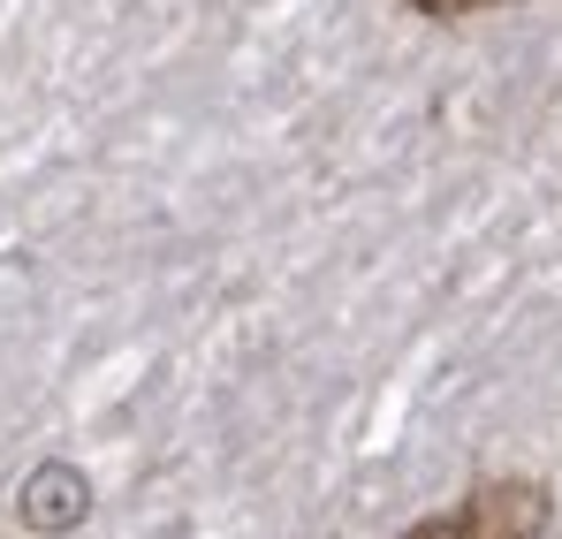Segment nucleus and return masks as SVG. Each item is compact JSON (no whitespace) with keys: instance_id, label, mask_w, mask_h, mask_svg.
I'll use <instances>...</instances> for the list:
<instances>
[{"instance_id":"nucleus-2","label":"nucleus","mask_w":562,"mask_h":539,"mask_svg":"<svg viewBox=\"0 0 562 539\" xmlns=\"http://www.w3.org/2000/svg\"><path fill=\"white\" fill-rule=\"evenodd\" d=\"M92 517V479L77 471V463H38L31 479H23V494H15V525L38 539H61L77 532Z\"/></svg>"},{"instance_id":"nucleus-3","label":"nucleus","mask_w":562,"mask_h":539,"mask_svg":"<svg viewBox=\"0 0 562 539\" xmlns=\"http://www.w3.org/2000/svg\"><path fill=\"white\" fill-rule=\"evenodd\" d=\"M403 8H418V15H471L479 0H403Z\"/></svg>"},{"instance_id":"nucleus-1","label":"nucleus","mask_w":562,"mask_h":539,"mask_svg":"<svg viewBox=\"0 0 562 539\" xmlns=\"http://www.w3.org/2000/svg\"><path fill=\"white\" fill-rule=\"evenodd\" d=\"M555 525V494L532 471H502V479H471L464 502L449 517H418L395 539H548Z\"/></svg>"}]
</instances>
